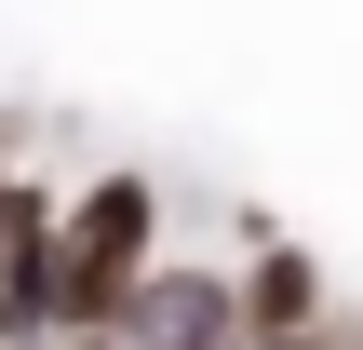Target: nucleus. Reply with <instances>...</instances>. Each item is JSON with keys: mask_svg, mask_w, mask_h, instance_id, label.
Returning <instances> with one entry per match:
<instances>
[{"mask_svg": "<svg viewBox=\"0 0 363 350\" xmlns=\"http://www.w3.org/2000/svg\"><path fill=\"white\" fill-rule=\"evenodd\" d=\"M162 256V175H94L54 202V256H40V297H54V337L81 324H121V297L148 283Z\"/></svg>", "mask_w": 363, "mask_h": 350, "instance_id": "f257e3e1", "label": "nucleus"}, {"mask_svg": "<svg viewBox=\"0 0 363 350\" xmlns=\"http://www.w3.org/2000/svg\"><path fill=\"white\" fill-rule=\"evenodd\" d=\"M121 337H135V350H229V337H242V283H229V270H162V256H148V283L121 297Z\"/></svg>", "mask_w": 363, "mask_h": 350, "instance_id": "f03ea898", "label": "nucleus"}, {"mask_svg": "<svg viewBox=\"0 0 363 350\" xmlns=\"http://www.w3.org/2000/svg\"><path fill=\"white\" fill-rule=\"evenodd\" d=\"M40 256H54V189L40 175H0V350H54Z\"/></svg>", "mask_w": 363, "mask_h": 350, "instance_id": "7ed1b4c3", "label": "nucleus"}, {"mask_svg": "<svg viewBox=\"0 0 363 350\" xmlns=\"http://www.w3.org/2000/svg\"><path fill=\"white\" fill-rule=\"evenodd\" d=\"M296 324H323V270H310L296 243H269V256L242 270V337H296Z\"/></svg>", "mask_w": 363, "mask_h": 350, "instance_id": "20e7f679", "label": "nucleus"}, {"mask_svg": "<svg viewBox=\"0 0 363 350\" xmlns=\"http://www.w3.org/2000/svg\"><path fill=\"white\" fill-rule=\"evenodd\" d=\"M229 350H337L323 324H296V337H229Z\"/></svg>", "mask_w": 363, "mask_h": 350, "instance_id": "39448f33", "label": "nucleus"}, {"mask_svg": "<svg viewBox=\"0 0 363 350\" xmlns=\"http://www.w3.org/2000/svg\"><path fill=\"white\" fill-rule=\"evenodd\" d=\"M54 350H135V337H121V324H81V337H54Z\"/></svg>", "mask_w": 363, "mask_h": 350, "instance_id": "423d86ee", "label": "nucleus"}]
</instances>
